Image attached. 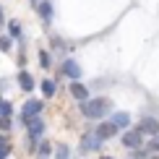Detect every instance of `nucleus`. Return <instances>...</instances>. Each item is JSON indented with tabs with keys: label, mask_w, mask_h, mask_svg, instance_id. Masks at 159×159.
I'll return each mask as SVG.
<instances>
[{
	"label": "nucleus",
	"mask_w": 159,
	"mask_h": 159,
	"mask_svg": "<svg viewBox=\"0 0 159 159\" xmlns=\"http://www.w3.org/2000/svg\"><path fill=\"white\" fill-rule=\"evenodd\" d=\"M110 107H112V102H110V99H104V97L81 102V112H84V117H89V120H99V117H104L110 112Z\"/></svg>",
	"instance_id": "obj_1"
},
{
	"label": "nucleus",
	"mask_w": 159,
	"mask_h": 159,
	"mask_svg": "<svg viewBox=\"0 0 159 159\" xmlns=\"http://www.w3.org/2000/svg\"><path fill=\"white\" fill-rule=\"evenodd\" d=\"M37 11H39V16H42V21H52V5H50V0H39Z\"/></svg>",
	"instance_id": "obj_12"
},
{
	"label": "nucleus",
	"mask_w": 159,
	"mask_h": 159,
	"mask_svg": "<svg viewBox=\"0 0 159 159\" xmlns=\"http://www.w3.org/2000/svg\"><path fill=\"white\" fill-rule=\"evenodd\" d=\"M55 91H57L55 81H52V78H44V81H42V94L47 97V99H52V97H55Z\"/></svg>",
	"instance_id": "obj_13"
},
{
	"label": "nucleus",
	"mask_w": 159,
	"mask_h": 159,
	"mask_svg": "<svg viewBox=\"0 0 159 159\" xmlns=\"http://www.w3.org/2000/svg\"><path fill=\"white\" fill-rule=\"evenodd\" d=\"M0 128H3V130H11V128H13V117H5V120H0Z\"/></svg>",
	"instance_id": "obj_22"
},
{
	"label": "nucleus",
	"mask_w": 159,
	"mask_h": 159,
	"mask_svg": "<svg viewBox=\"0 0 159 159\" xmlns=\"http://www.w3.org/2000/svg\"><path fill=\"white\" fill-rule=\"evenodd\" d=\"M110 123L115 125L117 130H120V128H128V125H130V115H128V112H115Z\"/></svg>",
	"instance_id": "obj_9"
},
{
	"label": "nucleus",
	"mask_w": 159,
	"mask_h": 159,
	"mask_svg": "<svg viewBox=\"0 0 159 159\" xmlns=\"http://www.w3.org/2000/svg\"><path fill=\"white\" fill-rule=\"evenodd\" d=\"M138 130L154 136V133H159V120H157V117H143V120L138 123Z\"/></svg>",
	"instance_id": "obj_6"
},
{
	"label": "nucleus",
	"mask_w": 159,
	"mask_h": 159,
	"mask_svg": "<svg viewBox=\"0 0 159 159\" xmlns=\"http://www.w3.org/2000/svg\"><path fill=\"white\" fill-rule=\"evenodd\" d=\"M102 146V138H99L97 133H86L84 136V149L86 151H94V149H99Z\"/></svg>",
	"instance_id": "obj_10"
},
{
	"label": "nucleus",
	"mask_w": 159,
	"mask_h": 159,
	"mask_svg": "<svg viewBox=\"0 0 159 159\" xmlns=\"http://www.w3.org/2000/svg\"><path fill=\"white\" fill-rule=\"evenodd\" d=\"M8 29H11V37H13V39H18V37H21V24L11 21V24H8Z\"/></svg>",
	"instance_id": "obj_18"
},
{
	"label": "nucleus",
	"mask_w": 159,
	"mask_h": 159,
	"mask_svg": "<svg viewBox=\"0 0 159 159\" xmlns=\"http://www.w3.org/2000/svg\"><path fill=\"white\" fill-rule=\"evenodd\" d=\"M5 24V18H3V8H0V26H3Z\"/></svg>",
	"instance_id": "obj_23"
},
{
	"label": "nucleus",
	"mask_w": 159,
	"mask_h": 159,
	"mask_svg": "<svg viewBox=\"0 0 159 159\" xmlns=\"http://www.w3.org/2000/svg\"><path fill=\"white\" fill-rule=\"evenodd\" d=\"M39 112H42V102H37V99H29V102L24 104V110H21V120L24 123H29L31 117H37Z\"/></svg>",
	"instance_id": "obj_3"
},
{
	"label": "nucleus",
	"mask_w": 159,
	"mask_h": 159,
	"mask_svg": "<svg viewBox=\"0 0 159 159\" xmlns=\"http://www.w3.org/2000/svg\"><path fill=\"white\" fill-rule=\"evenodd\" d=\"M39 57H42V60H39V63H42V68H50V65H52V60H50V52H39Z\"/></svg>",
	"instance_id": "obj_19"
},
{
	"label": "nucleus",
	"mask_w": 159,
	"mask_h": 159,
	"mask_svg": "<svg viewBox=\"0 0 159 159\" xmlns=\"http://www.w3.org/2000/svg\"><path fill=\"white\" fill-rule=\"evenodd\" d=\"M55 159H70V149L65 143H57L55 146Z\"/></svg>",
	"instance_id": "obj_15"
},
{
	"label": "nucleus",
	"mask_w": 159,
	"mask_h": 159,
	"mask_svg": "<svg viewBox=\"0 0 159 159\" xmlns=\"http://www.w3.org/2000/svg\"><path fill=\"white\" fill-rule=\"evenodd\" d=\"M0 50H3V52L11 50V37H0Z\"/></svg>",
	"instance_id": "obj_21"
},
{
	"label": "nucleus",
	"mask_w": 159,
	"mask_h": 159,
	"mask_svg": "<svg viewBox=\"0 0 159 159\" xmlns=\"http://www.w3.org/2000/svg\"><path fill=\"white\" fill-rule=\"evenodd\" d=\"M94 133H97V136L104 141V138H112V136H117V128H115V125H112L110 120H104V123H99V125H97V130H94Z\"/></svg>",
	"instance_id": "obj_8"
},
{
	"label": "nucleus",
	"mask_w": 159,
	"mask_h": 159,
	"mask_svg": "<svg viewBox=\"0 0 159 159\" xmlns=\"http://www.w3.org/2000/svg\"><path fill=\"white\" fill-rule=\"evenodd\" d=\"M123 143H125V146H128V149H138V146H141V143H143V133H141V130H138V128L128 130V133L123 136Z\"/></svg>",
	"instance_id": "obj_4"
},
{
	"label": "nucleus",
	"mask_w": 159,
	"mask_h": 159,
	"mask_svg": "<svg viewBox=\"0 0 159 159\" xmlns=\"http://www.w3.org/2000/svg\"><path fill=\"white\" fill-rule=\"evenodd\" d=\"M5 117H13V104L0 99V120H5Z\"/></svg>",
	"instance_id": "obj_14"
},
{
	"label": "nucleus",
	"mask_w": 159,
	"mask_h": 159,
	"mask_svg": "<svg viewBox=\"0 0 159 159\" xmlns=\"http://www.w3.org/2000/svg\"><path fill=\"white\" fill-rule=\"evenodd\" d=\"M63 73L68 76L70 81H78V78H81V68H78V63H76V60H70V57H68V60L63 63Z\"/></svg>",
	"instance_id": "obj_7"
},
{
	"label": "nucleus",
	"mask_w": 159,
	"mask_h": 159,
	"mask_svg": "<svg viewBox=\"0 0 159 159\" xmlns=\"http://www.w3.org/2000/svg\"><path fill=\"white\" fill-rule=\"evenodd\" d=\"M70 97L81 104V102H86V99H89V89H86L81 81H73V84H70Z\"/></svg>",
	"instance_id": "obj_5"
},
{
	"label": "nucleus",
	"mask_w": 159,
	"mask_h": 159,
	"mask_svg": "<svg viewBox=\"0 0 159 159\" xmlns=\"http://www.w3.org/2000/svg\"><path fill=\"white\" fill-rule=\"evenodd\" d=\"M149 151H159V133H154V138L149 141Z\"/></svg>",
	"instance_id": "obj_20"
},
{
	"label": "nucleus",
	"mask_w": 159,
	"mask_h": 159,
	"mask_svg": "<svg viewBox=\"0 0 159 159\" xmlns=\"http://www.w3.org/2000/svg\"><path fill=\"white\" fill-rule=\"evenodd\" d=\"M26 125H29V141H31V149H34V143L39 141V136L44 133V120H39V115H37V117H31Z\"/></svg>",
	"instance_id": "obj_2"
},
{
	"label": "nucleus",
	"mask_w": 159,
	"mask_h": 159,
	"mask_svg": "<svg viewBox=\"0 0 159 159\" xmlns=\"http://www.w3.org/2000/svg\"><path fill=\"white\" fill-rule=\"evenodd\" d=\"M18 86H21L24 91H34V76L21 70V73H18Z\"/></svg>",
	"instance_id": "obj_11"
},
{
	"label": "nucleus",
	"mask_w": 159,
	"mask_h": 159,
	"mask_svg": "<svg viewBox=\"0 0 159 159\" xmlns=\"http://www.w3.org/2000/svg\"><path fill=\"white\" fill-rule=\"evenodd\" d=\"M8 154H11V143L5 136H0V159H8Z\"/></svg>",
	"instance_id": "obj_16"
},
{
	"label": "nucleus",
	"mask_w": 159,
	"mask_h": 159,
	"mask_svg": "<svg viewBox=\"0 0 159 159\" xmlns=\"http://www.w3.org/2000/svg\"><path fill=\"white\" fill-rule=\"evenodd\" d=\"M50 149H52L50 143L42 141V143H39V149H37V159H47V157H50Z\"/></svg>",
	"instance_id": "obj_17"
},
{
	"label": "nucleus",
	"mask_w": 159,
	"mask_h": 159,
	"mask_svg": "<svg viewBox=\"0 0 159 159\" xmlns=\"http://www.w3.org/2000/svg\"><path fill=\"white\" fill-rule=\"evenodd\" d=\"M102 159H112V157H102Z\"/></svg>",
	"instance_id": "obj_24"
}]
</instances>
